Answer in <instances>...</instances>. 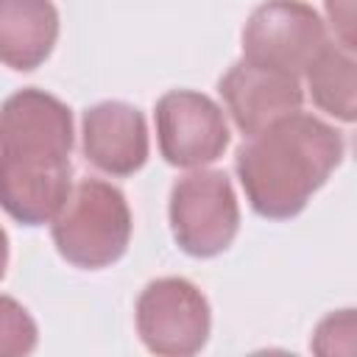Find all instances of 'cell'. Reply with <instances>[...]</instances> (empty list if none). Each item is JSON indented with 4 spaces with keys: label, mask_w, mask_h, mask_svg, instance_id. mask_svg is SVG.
I'll return each mask as SVG.
<instances>
[{
    "label": "cell",
    "mask_w": 357,
    "mask_h": 357,
    "mask_svg": "<svg viewBox=\"0 0 357 357\" xmlns=\"http://www.w3.org/2000/svg\"><path fill=\"white\" fill-rule=\"evenodd\" d=\"M343 159V134L315 114L293 112L237 148L234 170L251 209L268 220L296 218Z\"/></svg>",
    "instance_id": "1"
},
{
    "label": "cell",
    "mask_w": 357,
    "mask_h": 357,
    "mask_svg": "<svg viewBox=\"0 0 357 357\" xmlns=\"http://www.w3.org/2000/svg\"><path fill=\"white\" fill-rule=\"evenodd\" d=\"M131 226L126 195L114 184L86 176L53 218L50 234L61 259L84 271H100L126 254Z\"/></svg>",
    "instance_id": "2"
},
{
    "label": "cell",
    "mask_w": 357,
    "mask_h": 357,
    "mask_svg": "<svg viewBox=\"0 0 357 357\" xmlns=\"http://www.w3.org/2000/svg\"><path fill=\"white\" fill-rule=\"evenodd\" d=\"M167 215L178 248L198 259L223 254L240 231L237 195L223 170L195 167L176 178Z\"/></svg>",
    "instance_id": "3"
},
{
    "label": "cell",
    "mask_w": 357,
    "mask_h": 357,
    "mask_svg": "<svg viewBox=\"0 0 357 357\" xmlns=\"http://www.w3.org/2000/svg\"><path fill=\"white\" fill-rule=\"evenodd\" d=\"M134 318L145 349L162 357H190L201 351L212 329L206 296L181 276L148 282L137 298Z\"/></svg>",
    "instance_id": "4"
},
{
    "label": "cell",
    "mask_w": 357,
    "mask_h": 357,
    "mask_svg": "<svg viewBox=\"0 0 357 357\" xmlns=\"http://www.w3.org/2000/svg\"><path fill=\"white\" fill-rule=\"evenodd\" d=\"M326 42V25L310 3L265 0L243 28V59L301 75Z\"/></svg>",
    "instance_id": "5"
},
{
    "label": "cell",
    "mask_w": 357,
    "mask_h": 357,
    "mask_svg": "<svg viewBox=\"0 0 357 357\" xmlns=\"http://www.w3.org/2000/svg\"><path fill=\"white\" fill-rule=\"evenodd\" d=\"M73 112L56 95L25 86L0 112V162H70Z\"/></svg>",
    "instance_id": "6"
},
{
    "label": "cell",
    "mask_w": 357,
    "mask_h": 357,
    "mask_svg": "<svg viewBox=\"0 0 357 357\" xmlns=\"http://www.w3.org/2000/svg\"><path fill=\"white\" fill-rule=\"evenodd\" d=\"M156 139L167 165L204 167L229 148V123L223 109L204 92L170 89L156 100Z\"/></svg>",
    "instance_id": "7"
},
{
    "label": "cell",
    "mask_w": 357,
    "mask_h": 357,
    "mask_svg": "<svg viewBox=\"0 0 357 357\" xmlns=\"http://www.w3.org/2000/svg\"><path fill=\"white\" fill-rule=\"evenodd\" d=\"M218 92L234 126L245 137H257L276 120L293 114L304 103L298 75L259 67L245 59L234 61L218 81Z\"/></svg>",
    "instance_id": "8"
},
{
    "label": "cell",
    "mask_w": 357,
    "mask_h": 357,
    "mask_svg": "<svg viewBox=\"0 0 357 357\" xmlns=\"http://www.w3.org/2000/svg\"><path fill=\"white\" fill-rule=\"evenodd\" d=\"M81 148L89 165L109 176H134L148 162V126L137 106L100 100L81 117Z\"/></svg>",
    "instance_id": "9"
},
{
    "label": "cell",
    "mask_w": 357,
    "mask_h": 357,
    "mask_svg": "<svg viewBox=\"0 0 357 357\" xmlns=\"http://www.w3.org/2000/svg\"><path fill=\"white\" fill-rule=\"evenodd\" d=\"M73 165L0 162V201L11 220L22 226L53 223L73 192Z\"/></svg>",
    "instance_id": "10"
},
{
    "label": "cell",
    "mask_w": 357,
    "mask_h": 357,
    "mask_svg": "<svg viewBox=\"0 0 357 357\" xmlns=\"http://www.w3.org/2000/svg\"><path fill=\"white\" fill-rule=\"evenodd\" d=\"M59 39V11L53 0H0V59L6 67L31 73Z\"/></svg>",
    "instance_id": "11"
},
{
    "label": "cell",
    "mask_w": 357,
    "mask_h": 357,
    "mask_svg": "<svg viewBox=\"0 0 357 357\" xmlns=\"http://www.w3.org/2000/svg\"><path fill=\"white\" fill-rule=\"evenodd\" d=\"M307 89L312 103L335 120L357 123V53L326 42L307 67Z\"/></svg>",
    "instance_id": "12"
},
{
    "label": "cell",
    "mask_w": 357,
    "mask_h": 357,
    "mask_svg": "<svg viewBox=\"0 0 357 357\" xmlns=\"http://www.w3.org/2000/svg\"><path fill=\"white\" fill-rule=\"evenodd\" d=\"M310 349L321 357L357 354V310H335L318 321Z\"/></svg>",
    "instance_id": "13"
},
{
    "label": "cell",
    "mask_w": 357,
    "mask_h": 357,
    "mask_svg": "<svg viewBox=\"0 0 357 357\" xmlns=\"http://www.w3.org/2000/svg\"><path fill=\"white\" fill-rule=\"evenodd\" d=\"M324 11L337 45L357 53V0H324Z\"/></svg>",
    "instance_id": "14"
},
{
    "label": "cell",
    "mask_w": 357,
    "mask_h": 357,
    "mask_svg": "<svg viewBox=\"0 0 357 357\" xmlns=\"http://www.w3.org/2000/svg\"><path fill=\"white\" fill-rule=\"evenodd\" d=\"M354 151H357V142H354Z\"/></svg>",
    "instance_id": "15"
}]
</instances>
